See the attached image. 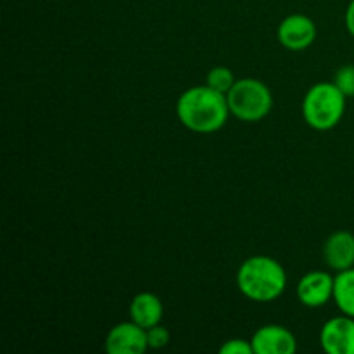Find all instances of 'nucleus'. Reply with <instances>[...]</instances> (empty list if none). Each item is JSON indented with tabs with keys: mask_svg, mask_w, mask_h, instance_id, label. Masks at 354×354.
Here are the masks:
<instances>
[{
	"mask_svg": "<svg viewBox=\"0 0 354 354\" xmlns=\"http://www.w3.org/2000/svg\"><path fill=\"white\" fill-rule=\"evenodd\" d=\"M228 114L227 95L207 85L185 90L176 102L180 123L196 133H214L227 123Z\"/></svg>",
	"mask_w": 354,
	"mask_h": 354,
	"instance_id": "nucleus-1",
	"label": "nucleus"
},
{
	"mask_svg": "<svg viewBox=\"0 0 354 354\" xmlns=\"http://www.w3.org/2000/svg\"><path fill=\"white\" fill-rule=\"evenodd\" d=\"M277 37L289 50H304L317 38V24L304 14H292L279 24Z\"/></svg>",
	"mask_w": 354,
	"mask_h": 354,
	"instance_id": "nucleus-7",
	"label": "nucleus"
},
{
	"mask_svg": "<svg viewBox=\"0 0 354 354\" xmlns=\"http://www.w3.org/2000/svg\"><path fill=\"white\" fill-rule=\"evenodd\" d=\"M297 299L308 308H320L334 299V277L327 272H310L297 282Z\"/></svg>",
	"mask_w": 354,
	"mask_h": 354,
	"instance_id": "nucleus-9",
	"label": "nucleus"
},
{
	"mask_svg": "<svg viewBox=\"0 0 354 354\" xmlns=\"http://www.w3.org/2000/svg\"><path fill=\"white\" fill-rule=\"evenodd\" d=\"M325 263L335 272L354 266V235L351 232L339 230L327 239L324 248Z\"/></svg>",
	"mask_w": 354,
	"mask_h": 354,
	"instance_id": "nucleus-10",
	"label": "nucleus"
},
{
	"mask_svg": "<svg viewBox=\"0 0 354 354\" xmlns=\"http://www.w3.org/2000/svg\"><path fill=\"white\" fill-rule=\"evenodd\" d=\"M287 286L283 266L270 256H252L237 272V287L254 303H272L279 299Z\"/></svg>",
	"mask_w": 354,
	"mask_h": 354,
	"instance_id": "nucleus-2",
	"label": "nucleus"
},
{
	"mask_svg": "<svg viewBox=\"0 0 354 354\" xmlns=\"http://www.w3.org/2000/svg\"><path fill=\"white\" fill-rule=\"evenodd\" d=\"M334 83L348 99L349 97H354V66H342V68L335 73Z\"/></svg>",
	"mask_w": 354,
	"mask_h": 354,
	"instance_id": "nucleus-14",
	"label": "nucleus"
},
{
	"mask_svg": "<svg viewBox=\"0 0 354 354\" xmlns=\"http://www.w3.org/2000/svg\"><path fill=\"white\" fill-rule=\"evenodd\" d=\"M169 330L166 327H162L161 324L154 325V327L147 328V341H149V348L151 349H162L169 344Z\"/></svg>",
	"mask_w": 354,
	"mask_h": 354,
	"instance_id": "nucleus-15",
	"label": "nucleus"
},
{
	"mask_svg": "<svg viewBox=\"0 0 354 354\" xmlns=\"http://www.w3.org/2000/svg\"><path fill=\"white\" fill-rule=\"evenodd\" d=\"M162 308L161 299L152 292H140L131 299L130 304V318L142 328H151L154 325H159L162 320Z\"/></svg>",
	"mask_w": 354,
	"mask_h": 354,
	"instance_id": "nucleus-11",
	"label": "nucleus"
},
{
	"mask_svg": "<svg viewBox=\"0 0 354 354\" xmlns=\"http://www.w3.org/2000/svg\"><path fill=\"white\" fill-rule=\"evenodd\" d=\"M221 354H254L251 341L244 339H230L220 348Z\"/></svg>",
	"mask_w": 354,
	"mask_h": 354,
	"instance_id": "nucleus-16",
	"label": "nucleus"
},
{
	"mask_svg": "<svg viewBox=\"0 0 354 354\" xmlns=\"http://www.w3.org/2000/svg\"><path fill=\"white\" fill-rule=\"evenodd\" d=\"M228 109L237 120L256 123L272 111L273 95L268 86L256 78H241L227 93Z\"/></svg>",
	"mask_w": 354,
	"mask_h": 354,
	"instance_id": "nucleus-4",
	"label": "nucleus"
},
{
	"mask_svg": "<svg viewBox=\"0 0 354 354\" xmlns=\"http://www.w3.org/2000/svg\"><path fill=\"white\" fill-rule=\"evenodd\" d=\"M320 344L328 354H354V317L342 315L325 322Z\"/></svg>",
	"mask_w": 354,
	"mask_h": 354,
	"instance_id": "nucleus-6",
	"label": "nucleus"
},
{
	"mask_svg": "<svg viewBox=\"0 0 354 354\" xmlns=\"http://www.w3.org/2000/svg\"><path fill=\"white\" fill-rule=\"evenodd\" d=\"M235 82H237V80H235L232 69L225 68V66H216V68L211 69L206 76V85L211 86L213 90H216V92L225 93V95L230 92L232 86L235 85Z\"/></svg>",
	"mask_w": 354,
	"mask_h": 354,
	"instance_id": "nucleus-13",
	"label": "nucleus"
},
{
	"mask_svg": "<svg viewBox=\"0 0 354 354\" xmlns=\"http://www.w3.org/2000/svg\"><path fill=\"white\" fill-rule=\"evenodd\" d=\"M348 97L335 83H317L306 92L303 100V116L315 130H330L342 120Z\"/></svg>",
	"mask_w": 354,
	"mask_h": 354,
	"instance_id": "nucleus-3",
	"label": "nucleus"
},
{
	"mask_svg": "<svg viewBox=\"0 0 354 354\" xmlns=\"http://www.w3.org/2000/svg\"><path fill=\"white\" fill-rule=\"evenodd\" d=\"M109 354H144L149 349L147 330L135 322H123L114 325L104 342Z\"/></svg>",
	"mask_w": 354,
	"mask_h": 354,
	"instance_id": "nucleus-5",
	"label": "nucleus"
},
{
	"mask_svg": "<svg viewBox=\"0 0 354 354\" xmlns=\"http://www.w3.org/2000/svg\"><path fill=\"white\" fill-rule=\"evenodd\" d=\"M334 301L342 313L354 317V266L334 277Z\"/></svg>",
	"mask_w": 354,
	"mask_h": 354,
	"instance_id": "nucleus-12",
	"label": "nucleus"
},
{
	"mask_svg": "<svg viewBox=\"0 0 354 354\" xmlns=\"http://www.w3.org/2000/svg\"><path fill=\"white\" fill-rule=\"evenodd\" d=\"M346 28L354 37V0L349 2L348 9H346Z\"/></svg>",
	"mask_w": 354,
	"mask_h": 354,
	"instance_id": "nucleus-17",
	"label": "nucleus"
},
{
	"mask_svg": "<svg viewBox=\"0 0 354 354\" xmlns=\"http://www.w3.org/2000/svg\"><path fill=\"white\" fill-rule=\"evenodd\" d=\"M254 354H294L297 341L289 328L282 325H265L251 339Z\"/></svg>",
	"mask_w": 354,
	"mask_h": 354,
	"instance_id": "nucleus-8",
	"label": "nucleus"
}]
</instances>
